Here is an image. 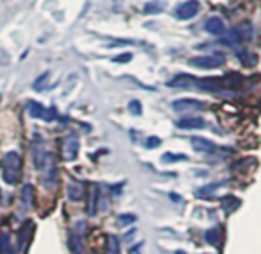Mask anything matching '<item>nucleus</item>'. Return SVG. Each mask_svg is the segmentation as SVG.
Here are the masks:
<instances>
[{"mask_svg": "<svg viewBox=\"0 0 261 254\" xmlns=\"http://www.w3.org/2000/svg\"><path fill=\"white\" fill-rule=\"evenodd\" d=\"M240 204H242V200H240L238 197H234V195H227V197H224V199L220 200V206L224 208L225 213H232L234 210H238Z\"/></svg>", "mask_w": 261, "mask_h": 254, "instance_id": "obj_18", "label": "nucleus"}, {"mask_svg": "<svg viewBox=\"0 0 261 254\" xmlns=\"http://www.w3.org/2000/svg\"><path fill=\"white\" fill-rule=\"evenodd\" d=\"M175 254H185V250H179V252H175Z\"/></svg>", "mask_w": 261, "mask_h": 254, "instance_id": "obj_31", "label": "nucleus"}, {"mask_svg": "<svg viewBox=\"0 0 261 254\" xmlns=\"http://www.w3.org/2000/svg\"><path fill=\"white\" fill-rule=\"evenodd\" d=\"M204 240H206L207 245L211 247H220L222 242V227H211L204 233Z\"/></svg>", "mask_w": 261, "mask_h": 254, "instance_id": "obj_17", "label": "nucleus"}, {"mask_svg": "<svg viewBox=\"0 0 261 254\" xmlns=\"http://www.w3.org/2000/svg\"><path fill=\"white\" fill-rule=\"evenodd\" d=\"M106 254H120V240L115 235L108 236V247H106Z\"/></svg>", "mask_w": 261, "mask_h": 254, "instance_id": "obj_20", "label": "nucleus"}, {"mask_svg": "<svg viewBox=\"0 0 261 254\" xmlns=\"http://www.w3.org/2000/svg\"><path fill=\"white\" fill-rule=\"evenodd\" d=\"M38 170L41 172V183H43L45 186H48L50 188L52 185L56 183V161H54V156H52L50 153L47 154V158H45V161L41 163V167L38 168Z\"/></svg>", "mask_w": 261, "mask_h": 254, "instance_id": "obj_4", "label": "nucleus"}, {"mask_svg": "<svg viewBox=\"0 0 261 254\" xmlns=\"http://www.w3.org/2000/svg\"><path fill=\"white\" fill-rule=\"evenodd\" d=\"M133 222H136V215L133 213H123V215H118V218H116V224L122 227V225H127V224H133Z\"/></svg>", "mask_w": 261, "mask_h": 254, "instance_id": "obj_26", "label": "nucleus"}, {"mask_svg": "<svg viewBox=\"0 0 261 254\" xmlns=\"http://www.w3.org/2000/svg\"><path fill=\"white\" fill-rule=\"evenodd\" d=\"M161 11V6L156 4V2H150V4L145 6V13H158Z\"/></svg>", "mask_w": 261, "mask_h": 254, "instance_id": "obj_30", "label": "nucleus"}, {"mask_svg": "<svg viewBox=\"0 0 261 254\" xmlns=\"http://www.w3.org/2000/svg\"><path fill=\"white\" fill-rule=\"evenodd\" d=\"M84 193H86V188H84L83 183L79 181H70L66 185V195L72 202H79V200L84 199Z\"/></svg>", "mask_w": 261, "mask_h": 254, "instance_id": "obj_12", "label": "nucleus"}, {"mask_svg": "<svg viewBox=\"0 0 261 254\" xmlns=\"http://www.w3.org/2000/svg\"><path fill=\"white\" fill-rule=\"evenodd\" d=\"M91 254H95V252H91Z\"/></svg>", "mask_w": 261, "mask_h": 254, "instance_id": "obj_32", "label": "nucleus"}, {"mask_svg": "<svg viewBox=\"0 0 261 254\" xmlns=\"http://www.w3.org/2000/svg\"><path fill=\"white\" fill-rule=\"evenodd\" d=\"M77 154H79V140L77 136L70 135L63 140V145H61V156L65 161H75L77 160Z\"/></svg>", "mask_w": 261, "mask_h": 254, "instance_id": "obj_8", "label": "nucleus"}, {"mask_svg": "<svg viewBox=\"0 0 261 254\" xmlns=\"http://www.w3.org/2000/svg\"><path fill=\"white\" fill-rule=\"evenodd\" d=\"M200 11V4L199 0H186L182 4H179L174 11V16L177 20H190L193 16H197Z\"/></svg>", "mask_w": 261, "mask_h": 254, "instance_id": "obj_6", "label": "nucleus"}, {"mask_svg": "<svg viewBox=\"0 0 261 254\" xmlns=\"http://www.w3.org/2000/svg\"><path fill=\"white\" fill-rule=\"evenodd\" d=\"M238 58L242 59L243 66H254L256 65V56L254 54H249V52H240Z\"/></svg>", "mask_w": 261, "mask_h": 254, "instance_id": "obj_24", "label": "nucleus"}, {"mask_svg": "<svg viewBox=\"0 0 261 254\" xmlns=\"http://www.w3.org/2000/svg\"><path fill=\"white\" fill-rule=\"evenodd\" d=\"M27 113H29L33 118H41V120H45V122H52V120L58 116V113H56L54 108L47 109V108H43V106H41L40 102H36V100H29V102H27Z\"/></svg>", "mask_w": 261, "mask_h": 254, "instance_id": "obj_5", "label": "nucleus"}, {"mask_svg": "<svg viewBox=\"0 0 261 254\" xmlns=\"http://www.w3.org/2000/svg\"><path fill=\"white\" fill-rule=\"evenodd\" d=\"M0 254H15L11 242H9V235H8V233H4V235L0 236Z\"/></svg>", "mask_w": 261, "mask_h": 254, "instance_id": "obj_21", "label": "nucleus"}, {"mask_svg": "<svg viewBox=\"0 0 261 254\" xmlns=\"http://www.w3.org/2000/svg\"><path fill=\"white\" fill-rule=\"evenodd\" d=\"M195 83L197 79L190 73H177L174 79L168 81V88H172V90H192V88H195Z\"/></svg>", "mask_w": 261, "mask_h": 254, "instance_id": "obj_9", "label": "nucleus"}, {"mask_svg": "<svg viewBox=\"0 0 261 254\" xmlns=\"http://www.w3.org/2000/svg\"><path fill=\"white\" fill-rule=\"evenodd\" d=\"M47 79H48V72H47V73H43V75H41V77H38V79L34 81V90H36V91L43 90V88H41V86H43V83H45V81H47Z\"/></svg>", "mask_w": 261, "mask_h": 254, "instance_id": "obj_29", "label": "nucleus"}, {"mask_svg": "<svg viewBox=\"0 0 261 254\" xmlns=\"http://www.w3.org/2000/svg\"><path fill=\"white\" fill-rule=\"evenodd\" d=\"M33 229H34L33 222H27V224L20 229V233H18V249L22 250V252H25L27 243H29V238H31V235H33Z\"/></svg>", "mask_w": 261, "mask_h": 254, "instance_id": "obj_15", "label": "nucleus"}, {"mask_svg": "<svg viewBox=\"0 0 261 254\" xmlns=\"http://www.w3.org/2000/svg\"><path fill=\"white\" fill-rule=\"evenodd\" d=\"M190 143H192L193 150H197V153H202V154L220 153V149H218L211 140H206V138H202V136H192V138H190Z\"/></svg>", "mask_w": 261, "mask_h": 254, "instance_id": "obj_10", "label": "nucleus"}, {"mask_svg": "<svg viewBox=\"0 0 261 254\" xmlns=\"http://www.w3.org/2000/svg\"><path fill=\"white\" fill-rule=\"evenodd\" d=\"M97 208H98V186L93 185L91 186L90 199H88V206H86L88 217H95V215H97Z\"/></svg>", "mask_w": 261, "mask_h": 254, "instance_id": "obj_16", "label": "nucleus"}, {"mask_svg": "<svg viewBox=\"0 0 261 254\" xmlns=\"http://www.w3.org/2000/svg\"><path fill=\"white\" fill-rule=\"evenodd\" d=\"M84 229H86V224H84V222H79V224H75V227L70 231V235H68V249H70V252H72V254H83Z\"/></svg>", "mask_w": 261, "mask_h": 254, "instance_id": "obj_3", "label": "nucleus"}, {"mask_svg": "<svg viewBox=\"0 0 261 254\" xmlns=\"http://www.w3.org/2000/svg\"><path fill=\"white\" fill-rule=\"evenodd\" d=\"M127 109H129V113L130 115H135V116H142V113H143V109H142V102L140 100H130L129 102V106H127Z\"/></svg>", "mask_w": 261, "mask_h": 254, "instance_id": "obj_25", "label": "nucleus"}, {"mask_svg": "<svg viewBox=\"0 0 261 254\" xmlns=\"http://www.w3.org/2000/svg\"><path fill=\"white\" fill-rule=\"evenodd\" d=\"M161 145V138H158V136H149L145 142V147L147 149H156V147Z\"/></svg>", "mask_w": 261, "mask_h": 254, "instance_id": "obj_27", "label": "nucleus"}, {"mask_svg": "<svg viewBox=\"0 0 261 254\" xmlns=\"http://www.w3.org/2000/svg\"><path fill=\"white\" fill-rule=\"evenodd\" d=\"M188 65L200 70H215L224 65V58L222 56H197V58L190 59Z\"/></svg>", "mask_w": 261, "mask_h": 254, "instance_id": "obj_2", "label": "nucleus"}, {"mask_svg": "<svg viewBox=\"0 0 261 254\" xmlns=\"http://www.w3.org/2000/svg\"><path fill=\"white\" fill-rule=\"evenodd\" d=\"M236 33H238L240 40L247 41V40H250V38H252V27H250L249 23H243L240 29H236Z\"/></svg>", "mask_w": 261, "mask_h": 254, "instance_id": "obj_22", "label": "nucleus"}, {"mask_svg": "<svg viewBox=\"0 0 261 254\" xmlns=\"http://www.w3.org/2000/svg\"><path fill=\"white\" fill-rule=\"evenodd\" d=\"M0 168H2V177L8 185H16L20 179V172H22V156L15 150L4 154L2 161H0Z\"/></svg>", "mask_w": 261, "mask_h": 254, "instance_id": "obj_1", "label": "nucleus"}, {"mask_svg": "<svg viewBox=\"0 0 261 254\" xmlns=\"http://www.w3.org/2000/svg\"><path fill=\"white\" fill-rule=\"evenodd\" d=\"M130 59H133V54H129V52H125V54H118L113 58V61L115 63H129Z\"/></svg>", "mask_w": 261, "mask_h": 254, "instance_id": "obj_28", "label": "nucleus"}, {"mask_svg": "<svg viewBox=\"0 0 261 254\" xmlns=\"http://www.w3.org/2000/svg\"><path fill=\"white\" fill-rule=\"evenodd\" d=\"M222 185H225V181H222V183H211V185L200 186L199 190H195V195L197 197H210L211 193H213L215 190H217L218 186H222Z\"/></svg>", "mask_w": 261, "mask_h": 254, "instance_id": "obj_19", "label": "nucleus"}, {"mask_svg": "<svg viewBox=\"0 0 261 254\" xmlns=\"http://www.w3.org/2000/svg\"><path fill=\"white\" fill-rule=\"evenodd\" d=\"M161 160L165 163H175V161H186V156L185 154H174V153H165L161 156Z\"/></svg>", "mask_w": 261, "mask_h": 254, "instance_id": "obj_23", "label": "nucleus"}, {"mask_svg": "<svg viewBox=\"0 0 261 254\" xmlns=\"http://www.w3.org/2000/svg\"><path fill=\"white\" fill-rule=\"evenodd\" d=\"M172 109L177 113H193L206 109V104L197 100V98H177V100L172 102Z\"/></svg>", "mask_w": 261, "mask_h": 254, "instance_id": "obj_7", "label": "nucleus"}, {"mask_svg": "<svg viewBox=\"0 0 261 254\" xmlns=\"http://www.w3.org/2000/svg\"><path fill=\"white\" fill-rule=\"evenodd\" d=\"M34 186L33 185H23L22 192H20V202H22V210L29 211L34 206Z\"/></svg>", "mask_w": 261, "mask_h": 254, "instance_id": "obj_14", "label": "nucleus"}, {"mask_svg": "<svg viewBox=\"0 0 261 254\" xmlns=\"http://www.w3.org/2000/svg\"><path fill=\"white\" fill-rule=\"evenodd\" d=\"M177 127L179 129H185V131H192V129L206 127V122L200 116H182L181 120H177Z\"/></svg>", "mask_w": 261, "mask_h": 254, "instance_id": "obj_13", "label": "nucleus"}, {"mask_svg": "<svg viewBox=\"0 0 261 254\" xmlns=\"http://www.w3.org/2000/svg\"><path fill=\"white\" fill-rule=\"evenodd\" d=\"M204 29H206V33H210L211 36H224L225 23H224V20L218 18V16H211V18H207L206 22H204Z\"/></svg>", "mask_w": 261, "mask_h": 254, "instance_id": "obj_11", "label": "nucleus"}]
</instances>
